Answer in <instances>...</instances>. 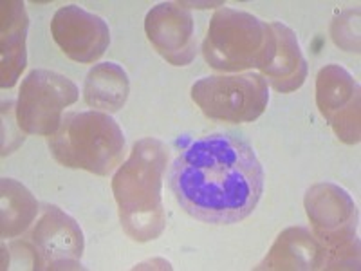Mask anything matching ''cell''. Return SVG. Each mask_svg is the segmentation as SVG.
I'll list each match as a JSON object with an SVG mask.
<instances>
[{"instance_id":"6da1fadb","label":"cell","mask_w":361,"mask_h":271,"mask_svg":"<svg viewBox=\"0 0 361 271\" xmlns=\"http://www.w3.org/2000/svg\"><path fill=\"white\" fill-rule=\"evenodd\" d=\"M169 185L190 217L206 224H235L259 205L264 169L244 138L221 132L192 141L173 159Z\"/></svg>"},{"instance_id":"7a4b0ae2","label":"cell","mask_w":361,"mask_h":271,"mask_svg":"<svg viewBox=\"0 0 361 271\" xmlns=\"http://www.w3.org/2000/svg\"><path fill=\"white\" fill-rule=\"evenodd\" d=\"M169 152L161 141L147 138L134 145L127 163L118 170L112 181L119 219L128 237L147 243L164 230L161 183Z\"/></svg>"},{"instance_id":"3957f363","label":"cell","mask_w":361,"mask_h":271,"mask_svg":"<svg viewBox=\"0 0 361 271\" xmlns=\"http://www.w3.org/2000/svg\"><path fill=\"white\" fill-rule=\"evenodd\" d=\"M49 150L63 167L109 176L123 161L125 136L107 112H69L49 136Z\"/></svg>"},{"instance_id":"277c9868","label":"cell","mask_w":361,"mask_h":271,"mask_svg":"<svg viewBox=\"0 0 361 271\" xmlns=\"http://www.w3.org/2000/svg\"><path fill=\"white\" fill-rule=\"evenodd\" d=\"M202 53L217 71H262L275 53V33L250 13L222 8L212 17Z\"/></svg>"},{"instance_id":"5b68a950","label":"cell","mask_w":361,"mask_h":271,"mask_svg":"<svg viewBox=\"0 0 361 271\" xmlns=\"http://www.w3.org/2000/svg\"><path fill=\"white\" fill-rule=\"evenodd\" d=\"M192 100L209 119L250 124L269 103L267 80L259 73L206 76L192 85Z\"/></svg>"},{"instance_id":"8992f818","label":"cell","mask_w":361,"mask_h":271,"mask_svg":"<svg viewBox=\"0 0 361 271\" xmlns=\"http://www.w3.org/2000/svg\"><path fill=\"white\" fill-rule=\"evenodd\" d=\"M78 87L54 71L35 69L20 85L17 125L25 134L53 136L62 124V111L78 100Z\"/></svg>"},{"instance_id":"52a82bcc","label":"cell","mask_w":361,"mask_h":271,"mask_svg":"<svg viewBox=\"0 0 361 271\" xmlns=\"http://www.w3.org/2000/svg\"><path fill=\"white\" fill-rule=\"evenodd\" d=\"M305 206L316 235L325 243L329 260L336 267L353 264L347 255L353 260L354 255L357 257L356 206L349 193L340 186L316 185L307 192Z\"/></svg>"},{"instance_id":"ba28073f","label":"cell","mask_w":361,"mask_h":271,"mask_svg":"<svg viewBox=\"0 0 361 271\" xmlns=\"http://www.w3.org/2000/svg\"><path fill=\"white\" fill-rule=\"evenodd\" d=\"M316 102L341 141H360V87L343 67L327 66L318 73Z\"/></svg>"},{"instance_id":"9c48e42d","label":"cell","mask_w":361,"mask_h":271,"mask_svg":"<svg viewBox=\"0 0 361 271\" xmlns=\"http://www.w3.org/2000/svg\"><path fill=\"white\" fill-rule=\"evenodd\" d=\"M51 33L58 47L74 62L92 64L111 44V29L98 15L71 4L60 8L51 20Z\"/></svg>"},{"instance_id":"30bf717a","label":"cell","mask_w":361,"mask_h":271,"mask_svg":"<svg viewBox=\"0 0 361 271\" xmlns=\"http://www.w3.org/2000/svg\"><path fill=\"white\" fill-rule=\"evenodd\" d=\"M31 241L38 251V263L44 267H78L83 253V234L76 221L56 206H44Z\"/></svg>"},{"instance_id":"8fae6325","label":"cell","mask_w":361,"mask_h":271,"mask_svg":"<svg viewBox=\"0 0 361 271\" xmlns=\"http://www.w3.org/2000/svg\"><path fill=\"white\" fill-rule=\"evenodd\" d=\"M148 40L172 66H188L195 56V29L188 9L163 2L150 9L145 20Z\"/></svg>"},{"instance_id":"7c38bea8","label":"cell","mask_w":361,"mask_h":271,"mask_svg":"<svg viewBox=\"0 0 361 271\" xmlns=\"http://www.w3.org/2000/svg\"><path fill=\"white\" fill-rule=\"evenodd\" d=\"M271 29L275 33V53L262 73L267 76L273 89L291 92L302 87L307 78V64L293 29L280 22H273Z\"/></svg>"},{"instance_id":"4fadbf2b","label":"cell","mask_w":361,"mask_h":271,"mask_svg":"<svg viewBox=\"0 0 361 271\" xmlns=\"http://www.w3.org/2000/svg\"><path fill=\"white\" fill-rule=\"evenodd\" d=\"M27 15L22 2H2V87L11 89L25 67Z\"/></svg>"},{"instance_id":"5bb4252c","label":"cell","mask_w":361,"mask_h":271,"mask_svg":"<svg viewBox=\"0 0 361 271\" xmlns=\"http://www.w3.org/2000/svg\"><path fill=\"white\" fill-rule=\"evenodd\" d=\"M128 76L118 64H98L89 71L83 87V98L89 107L118 112L127 103Z\"/></svg>"},{"instance_id":"9a60e30c","label":"cell","mask_w":361,"mask_h":271,"mask_svg":"<svg viewBox=\"0 0 361 271\" xmlns=\"http://www.w3.org/2000/svg\"><path fill=\"white\" fill-rule=\"evenodd\" d=\"M325 250L304 228L283 231L271 250L269 259L262 264L267 270H311L320 266Z\"/></svg>"},{"instance_id":"2e32d148","label":"cell","mask_w":361,"mask_h":271,"mask_svg":"<svg viewBox=\"0 0 361 271\" xmlns=\"http://www.w3.org/2000/svg\"><path fill=\"white\" fill-rule=\"evenodd\" d=\"M33 195L17 181L2 179V237H15L24 231L37 215Z\"/></svg>"}]
</instances>
